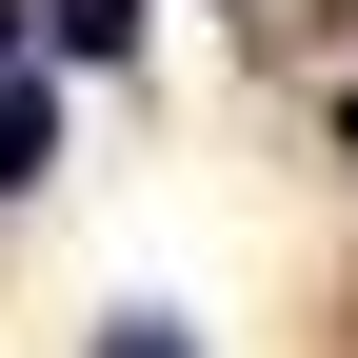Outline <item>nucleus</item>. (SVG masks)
<instances>
[{
    "mask_svg": "<svg viewBox=\"0 0 358 358\" xmlns=\"http://www.w3.org/2000/svg\"><path fill=\"white\" fill-rule=\"evenodd\" d=\"M100 358H179V319H120V338H100Z\"/></svg>",
    "mask_w": 358,
    "mask_h": 358,
    "instance_id": "obj_3",
    "label": "nucleus"
},
{
    "mask_svg": "<svg viewBox=\"0 0 358 358\" xmlns=\"http://www.w3.org/2000/svg\"><path fill=\"white\" fill-rule=\"evenodd\" d=\"M40 20H60L80 60H120V40H140V0H40Z\"/></svg>",
    "mask_w": 358,
    "mask_h": 358,
    "instance_id": "obj_2",
    "label": "nucleus"
},
{
    "mask_svg": "<svg viewBox=\"0 0 358 358\" xmlns=\"http://www.w3.org/2000/svg\"><path fill=\"white\" fill-rule=\"evenodd\" d=\"M0 60H20V0H0Z\"/></svg>",
    "mask_w": 358,
    "mask_h": 358,
    "instance_id": "obj_4",
    "label": "nucleus"
},
{
    "mask_svg": "<svg viewBox=\"0 0 358 358\" xmlns=\"http://www.w3.org/2000/svg\"><path fill=\"white\" fill-rule=\"evenodd\" d=\"M40 159H60V120H40V80H20V60H0V199H20Z\"/></svg>",
    "mask_w": 358,
    "mask_h": 358,
    "instance_id": "obj_1",
    "label": "nucleus"
},
{
    "mask_svg": "<svg viewBox=\"0 0 358 358\" xmlns=\"http://www.w3.org/2000/svg\"><path fill=\"white\" fill-rule=\"evenodd\" d=\"M338 140H358V100H338Z\"/></svg>",
    "mask_w": 358,
    "mask_h": 358,
    "instance_id": "obj_5",
    "label": "nucleus"
}]
</instances>
